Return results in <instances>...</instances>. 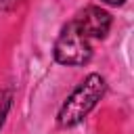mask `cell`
<instances>
[{"mask_svg": "<svg viewBox=\"0 0 134 134\" xmlns=\"http://www.w3.org/2000/svg\"><path fill=\"white\" fill-rule=\"evenodd\" d=\"M10 105H13V94H10V90H0V128H2L4 119H6V115H8Z\"/></svg>", "mask_w": 134, "mask_h": 134, "instance_id": "4", "label": "cell"}, {"mask_svg": "<svg viewBox=\"0 0 134 134\" xmlns=\"http://www.w3.org/2000/svg\"><path fill=\"white\" fill-rule=\"evenodd\" d=\"M107 90L105 77L98 73H90L84 82H80V86L67 96V100L63 103L61 111H59V126L61 128H73L77 126L94 107L96 103L103 98Z\"/></svg>", "mask_w": 134, "mask_h": 134, "instance_id": "1", "label": "cell"}, {"mask_svg": "<svg viewBox=\"0 0 134 134\" xmlns=\"http://www.w3.org/2000/svg\"><path fill=\"white\" fill-rule=\"evenodd\" d=\"M23 0H0V10H15Z\"/></svg>", "mask_w": 134, "mask_h": 134, "instance_id": "5", "label": "cell"}, {"mask_svg": "<svg viewBox=\"0 0 134 134\" xmlns=\"http://www.w3.org/2000/svg\"><path fill=\"white\" fill-rule=\"evenodd\" d=\"M54 61L61 63V65H69V67H77V65H86L90 59H92V46H90V38H86L77 25L73 21H69L57 42H54Z\"/></svg>", "mask_w": 134, "mask_h": 134, "instance_id": "2", "label": "cell"}, {"mask_svg": "<svg viewBox=\"0 0 134 134\" xmlns=\"http://www.w3.org/2000/svg\"><path fill=\"white\" fill-rule=\"evenodd\" d=\"M103 2H107V4H111V6H119V4H124V0H103Z\"/></svg>", "mask_w": 134, "mask_h": 134, "instance_id": "6", "label": "cell"}, {"mask_svg": "<svg viewBox=\"0 0 134 134\" xmlns=\"http://www.w3.org/2000/svg\"><path fill=\"white\" fill-rule=\"evenodd\" d=\"M73 23L77 25V29L86 38H98L100 40L111 29V15L100 6H86L84 10H80L75 15Z\"/></svg>", "mask_w": 134, "mask_h": 134, "instance_id": "3", "label": "cell"}]
</instances>
